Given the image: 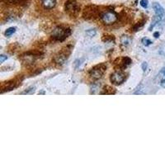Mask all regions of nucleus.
<instances>
[{"label":"nucleus","instance_id":"nucleus-1","mask_svg":"<svg viewBox=\"0 0 165 165\" xmlns=\"http://www.w3.org/2000/svg\"><path fill=\"white\" fill-rule=\"evenodd\" d=\"M153 8L154 10V13H155V17L154 18L153 24L150 27V31H151V28H153L157 23L163 22L165 20V11L163 7L158 3H153Z\"/></svg>","mask_w":165,"mask_h":165},{"label":"nucleus","instance_id":"nucleus-2","mask_svg":"<svg viewBox=\"0 0 165 165\" xmlns=\"http://www.w3.org/2000/svg\"><path fill=\"white\" fill-rule=\"evenodd\" d=\"M71 34V31L69 28H66L63 26H57L53 30L52 38L55 40L63 41Z\"/></svg>","mask_w":165,"mask_h":165},{"label":"nucleus","instance_id":"nucleus-3","mask_svg":"<svg viewBox=\"0 0 165 165\" xmlns=\"http://www.w3.org/2000/svg\"><path fill=\"white\" fill-rule=\"evenodd\" d=\"M106 66L104 64H101L98 65L94 66L89 70V75L93 79H99L102 77L106 71Z\"/></svg>","mask_w":165,"mask_h":165},{"label":"nucleus","instance_id":"nucleus-4","mask_svg":"<svg viewBox=\"0 0 165 165\" xmlns=\"http://www.w3.org/2000/svg\"><path fill=\"white\" fill-rule=\"evenodd\" d=\"M117 15L114 12H112V11H107V12H105L102 14L101 16V19L102 21V22L106 24V25H111V24H113L114 22H116L117 21Z\"/></svg>","mask_w":165,"mask_h":165},{"label":"nucleus","instance_id":"nucleus-5","mask_svg":"<svg viewBox=\"0 0 165 165\" xmlns=\"http://www.w3.org/2000/svg\"><path fill=\"white\" fill-rule=\"evenodd\" d=\"M125 79V75L124 73H122L121 71H116L113 73L111 74L110 77V80L112 84H116V85H119L121 84Z\"/></svg>","mask_w":165,"mask_h":165},{"label":"nucleus","instance_id":"nucleus-6","mask_svg":"<svg viewBox=\"0 0 165 165\" xmlns=\"http://www.w3.org/2000/svg\"><path fill=\"white\" fill-rule=\"evenodd\" d=\"M65 7L67 12L70 15H75L79 13V7L78 6L77 3L74 1H69L65 4Z\"/></svg>","mask_w":165,"mask_h":165},{"label":"nucleus","instance_id":"nucleus-7","mask_svg":"<svg viewBox=\"0 0 165 165\" xmlns=\"http://www.w3.org/2000/svg\"><path fill=\"white\" fill-rule=\"evenodd\" d=\"M69 51H68V50H66V51H60V52L55 55V61L56 64L58 65H63L67 59L69 58Z\"/></svg>","mask_w":165,"mask_h":165},{"label":"nucleus","instance_id":"nucleus-8","mask_svg":"<svg viewBox=\"0 0 165 165\" xmlns=\"http://www.w3.org/2000/svg\"><path fill=\"white\" fill-rule=\"evenodd\" d=\"M55 0H42V5L46 9H51L55 6Z\"/></svg>","mask_w":165,"mask_h":165},{"label":"nucleus","instance_id":"nucleus-9","mask_svg":"<svg viewBox=\"0 0 165 165\" xmlns=\"http://www.w3.org/2000/svg\"><path fill=\"white\" fill-rule=\"evenodd\" d=\"M131 37H130L129 36H126V35H123L121 37V43L124 46H129L131 43Z\"/></svg>","mask_w":165,"mask_h":165},{"label":"nucleus","instance_id":"nucleus-10","mask_svg":"<svg viewBox=\"0 0 165 165\" xmlns=\"http://www.w3.org/2000/svg\"><path fill=\"white\" fill-rule=\"evenodd\" d=\"M23 58L25 59V62L26 63H29V64H32L34 62V60L36 59V56L35 55H26V56H23Z\"/></svg>","mask_w":165,"mask_h":165},{"label":"nucleus","instance_id":"nucleus-11","mask_svg":"<svg viewBox=\"0 0 165 165\" xmlns=\"http://www.w3.org/2000/svg\"><path fill=\"white\" fill-rule=\"evenodd\" d=\"M15 32H16V27H9L8 29H7L4 34H5L6 36H12Z\"/></svg>","mask_w":165,"mask_h":165},{"label":"nucleus","instance_id":"nucleus-12","mask_svg":"<svg viewBox=\"0 0 165 165\" xmlns=\"http://www.w3.org/2000/svg\"><path fill=\"white\" fill-rule=\"evenodd\" d=\"M84 62V59H79L75 60V62H74V68H75V69H79L80 65H81Z\"/></svg>","mask_w":165,"mask_h":165},{"label":"nucleus","instance_id":"nucleus-13","mask_svg":"<svg viewBox=\"0 0 165 165\" xmlns=\"http://www.w3.org/2000/svg\"><path fill=\"white\" fill-rule=\"evenodd\" d=\"M86 34H87L88 36H91V37H92V36H94L97 34V32H96V30H95V29H88V30L86 32Z\"/></svg>","mask_w":165,"mask_h":165},{"label":"nucleus","instance_id":"nucleus-14","mask_svg":"<svg viewBox=\"0 0 165 165\" xmlns=\"http://www.w3.org/2000/svg\"><path fill=\"white\" fill-rule=\"evenodd\" d=\"M122 63H123L124 66H125V67H126V66L130 65L131 64V59H130L129 57H125V58H123Z\"/></svg>","mask_w":165,"mask_h":165},{"label":"nucleus","instance_id":"nucleus-15","mask_svg":"<svg viewBox=\"0 0 165 165\" xmlns=\"http://www.w3.org/2000/svg\"><path fill=\"white\" fill-rule=\"evenodd\" d=\"M142 43H143V45L145 46H150V45H151L152 44V41L150 39H148V38H143L142 39Z\"/></svg>","mask_w":165,"mask_h":165},{"label":"nucleus","instance_id":"nucleus-16","mask_svg":"<svg viewBox=\"0 0 165 165\" xmlns=\"http://www.w3.org/2000/svg\"><path fill=\"white\" fill-rule=\"evenodd\" d=\"M140 5L143 7L144 8H147L148 5H149V1L148 0H141L140 1Z\"/></svg>","mask_w":165,"mask_h":165},{"label":"nucleus","instance_id":"nucleus-17","mask_svg":"<svg viewBox=\"0 0 165 165\" xmlns=\"http://www.w3.org/2000/svg\"><path fill=\"white\" fill-rule=\"evenodd\" d=\"M143 25H144V22H139V23H138V24H136V25L135 26V27H134L135 31H138L139 29H140V28L143 26Z\"/></svg>","mask_w":165,"mask_h":165},{"label":"nucleus","instance_id":"nucleus-18","mask_svg":"<svg viewBox=\"0 0 165 165\" xmlns=\"http://www.w3.org/2000/svg\"><path fill=\"white\" fill-rule=\"evenodd\" d=\"M33 92H34V88H28L25 92H22V94H29V93H32Z\"/></svg>","mask_w":165,"mask_h":165},{"label":"nucleus","instance_id":"nucleus-19","mask_svg":"<svg viewBox=\"0 0 165 165\" xmlns=\"http://www.w3.org/2000/svg\"><path fill=\"white\" fill-rule=\"evenodd\" d=\"M7 59V57L5 56V55H0V62H1V63H3Z\"/></svg>","mask_w":165,"mask_h":165},{"label":"nucleus","instance_id":"nucleus-20","mask_svg":"<svg viewBox=\"0 0 165 165\" xmlns=\"http://www.w3.org/2000/svg\"><path fill=\"white\" fill-rule=\"evenodd\" d=\"M146 69H147V63L144 62V63L142 64V69H143V71H145Z\"/></svg>","mask_w":165,"mask_h":165},{"label":"nucleus","instance_id":"nucleus-21","mask_svg":"<svg viewBox=\"0 0 165 165\" xmlns=\"http://www.w3.org/2000/svg\"><path fill=\"white\" fill-rule=\"evenodd\" d=\"M160 85L165 88V79H162V81H161V83H160Z\"/></svg>","mask_w":165,"mask_h":165},{"label":"nucleus","instance_id":"nucleus-22","mask_svg":"<svg viewBox=\"0 0 165 165\" xmlns=\"http://www.w3.org/2000/svg\"><path fill=\"white\" fill-rule=\"evenodd\" d=\"M154 36L155 38H158V36H159V32H156L154 33Z\"/></svg>","mask_w":165,"mask_h":165},{"label":"nucleus","instance_id":"nucleus-23","mask_svg":"<svg viewBox=\"0 0 165 165\" xmlns=\"http://www.w3.org/2000/svg\"><path fill=\"white\" fill-rule=\"evenodd\" d=\"M160 73L161 74H163L164 76L165 77V68H163L162 69H161V71H160Z\"/></svg>","mask_w":165,"mask_h":165}]
</instances>
